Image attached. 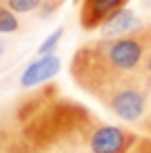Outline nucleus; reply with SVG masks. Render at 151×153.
I'll return each instance as SVG.
<instances>
[{
  "mask_svg": "<svg viewBox=\"0 0 151 153\" xmlns=\"http://www.w3.org/2000/svg\"><path fill=\"white\" fill-rule=\"evenodd\" d=\"M129 0H80V27L85 31L100 29L107 20H111L118 11L127 7Z\"/></svg>",
  "mask_w": 151,
  "mask_h": 153,
  "instance_id": "obj_4",
  "label": "nucleus"
},
{
  "mask_svg": "<svg viewBox=\"0 0 151 153\" xmlns=\"http://www.w3.org/2000/svg\"><path fill=\"white\" fill-rule=\"evenodd\" d=\"M7 56V42H4V38H0V60Z\"/></svg>",
  "mask_w": 151,
  "mask_h": 153,
  "instance_id": "obj_12",
  "label": "nucleus"
},
{
  "mask_svg": "<svg viewBox=\"0 0 151 153\" xmlns=\"http://www.w3.org/2000/svg\"><path fill=\"white\" fill-rule=\"evenodd\" d=\"M140 27L138 22V16L131 11V9L124 7L122 11H118L111 20H107L105 25L100 27V33L107 36V38H113V36H124V33H131Z\"/></svg>",
  "mask_w": 151,
  "mask_h": 153,
  "instance_id": "obj_6",
  "label": "nucleus"
},
{
  "mask_svg": "<svg viewBox=\"0 0 151 153\" xmlns=\"http://www.w3.org/2000/svg\"><path fill=\"white\" fill-rule=\"evenodd\" d=\"M20 29V22L16 18V11H11L9 7L0 4V36H7V33H16Z\"/></svg>",
  "mask_w": 151,
  "mask_h": 153,
  "instance_id": "obj_8",
  "label": "nucleus"
},
{
  "mask_svg": "<svg viewBox=\"0 0 151 153\" xmlns=\"http://www.w3.org/2000/svg\"><path fill=\"white\" fill-rule=\"evenodd\" d=\"M60 69H62L60 56H56V53L38 56L33 62H29V65L25 67V71L20 73L18 84H20V89L29 91V89H36V87H40V84H47L56 73H60Z\"/></svg>",
  "mask_w": 151,
  "mask_h": 153,
  "instance_id": "obj_5",
  "label": "nucleus"
},
{
  "mask_svg": "<svg viewBox=\"0 0 151 153\" xmlns=\"http://www.w3.org/2000/svg\"><path fill=\"white\" fill-rule=\"evenodd\" d=\"M96 102L102 104L109 113L129 124H140L151 109V84L144 80L140 69L131 76L111 82L96 93Z\"/></svg>",
  "mask_w": 151,
  "mask_h": 153,
  "instance_id": "obj_3",
  "label": "nucleus"
},
{
  "mask_svg": "<svg viewBox=\"0 0 151 153\" xmlns=\"http://www.w3.org/2000/svg\"><path fill=\"white\" fill-rule=\"evenodd\" d=\"M0 153H33V149L16 126V129H0Z\"/></svg>",
  "mask_w": 151,
  "mask_h": 153,
  "instance_id": "obj_7",
  "label": "nucleus"
},
{
  "mask_svg": "<svg viewBox=\"0 0 151 153\" xmlns=\"http://www.w3.org/2000/svg\"><path fill=\"white\" fill-rule=\"evenodd\" d=\"M16 126L33 153H127L138 135L100 120L56 84L29 89L16 107Z\"/></svg>",
  "mask_w": 151,
  "mask_h": 153,
  "instance_id": "obj_1",
  "label": "nucleus"
},
{
  "mask_svg": "<svg viewBox=\"0 0 151 153\" xmlns=\"http://www.w3.org/2000/svg\"><path fill=\"white\" fill-rule=\"evenodd\" d=\"M45 0H7V7L16 13H31L42 7Z\"/></svg>",
  "mask_w": 151,
  "mask_h": 153,
  "instance_id": "obj_10",
  "label": "nucleus"
},
{
  "mask_svg": "<svg viewBox=\"0 0 151 153\" xmlns=\"http://www.w3.org/2000/svg\"><path fill=\"white\" fill-rule=\"evenodd\" d=\"M151 47V25L138 27L131 33L96 38L74 51L69 76L78 89L93 98L111 82L131 76L142 67V60Z\"/></svg>",
  "mask_w": 151,
  "mask_h": 153,
  "instance_id": "obj_2",
  "label": "nucleus"
},
{
  "mask_svg": "<svg viewBox=\"0 0 151 153\" xmlns=\"http://www.w3.org/2000/svg\"><path fill=\"white\" fill-rule=\"evenodd\" d=\"M62 36H65V27L54 29L49 36H47V40H42V42L38 45V51H36V53H38V56H45V53H56V47L60 45Z\"/></svg>",
  "mask_w": 151,
  "mask_h": 153,
  "instance_id": "obj_9",
  "label": "nucleus"
},
{
  "mask_svg": "<svg viewBox=\"0 0 151 153\" xmlns=\"http://www.w3.org/2000/svg\"><path fill=\"white\" fill-rule=\"evenodd\" d=\"M58 2H60V0H58Z\"/></svg>",
  "mask_w": 151,
  "mask_h": 153,
  "instance_id": "obj_13",
  "label": "nucleus"
},
{
  "mask_svg": "<svg viewBox=\"0 0 151 153\" xmlns=\"http://www.w3.org/2000/svg\"><path fill=\"white\" fill-rule=\"evenodd\" d=\"M127 153H151V135L147 133H138L133 144L129 146Z\"/></svg>",
  "mask_w": 151,
  "mask_h": 153,
  "instance_id": "obj_11",
  "label": "nucleus"
}]
</instances>
